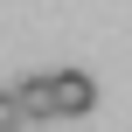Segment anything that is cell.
I'll return each mask as SVG.
<instances>
[{"label":"cell","instance_id":"6da1fadb","mask_svg":"<svg viewBox=\"0 0 132 132\" xmlns=\"http://www.w3.org/2000/svg\"><path fill=\"white\" fill-rule=\"evenodd\" d=\"M90 104H97V84L84 70H49V111L56 118H84Z\"/></svg>","mask_w":132,"mask_h":132},{"label":"cell","instance_id":"7a4b0ae2","mask_svg":"<svg viewBox=\"0 0 132 132\" xmlns=\"http://www.w3.org/2000/svg\"><path fill=\"white\" fill-rule=\"evenodd\" d=\"M14 104H21L28 125H35V118H56V111H49V77H21V84H14Z\"/></svg>","mask_w":132,"mask_h":132},{"label":"cell","instance_id":"3957f363","mask_svg":"<svg viewBox=\"0 0 132 132\" xmlns=\"http://www.w3.org/2000/svg\"><path fill=\"white\" fill-rule=\"evenodd\" d=\"M28 118H21V104H14V90H0V132H21Z\"/></svg>","mask_w":132,"mask_h":132}]
</instances>
